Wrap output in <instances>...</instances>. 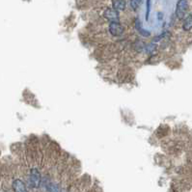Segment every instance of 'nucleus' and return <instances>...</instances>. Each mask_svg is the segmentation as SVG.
Returning a JSON list of instances; mask_svg holds the SVG:
<instances>
[{"label": "nucleus", "mask_w": 192, "mask_h": 192, "mask_svg": "<svg viewBox=\"0 0 192 192\" xmlns=\"http://www.w3.org/2000/svg\"><path fill=\"white\" fill-rule=\"evenodd\" d=\"M41 183H42V176L40 171L37 168H32L30 170V175H29L30 186L33 188H38L41 185Z\"/></svg>", "instance_id": "obj_1"}, {"label": "nucleus", "mask_w": 192, "mask_h": 192, "mask_svg": "<svg viewBox=\"0 0 192 192\" xmlns=\"http://www.w3.org/2000/svg\"><path fill=\"white\" fill-rule=\"evenodd\" d=\"M187 9H188L187 0H179L177 3V8H176V15L178 19H183L186 14Z\"/></svg>", "instance_id": "obj_2"}, {"label": "nucleus", "mask_w": 192, "mask_h": 192, "mask_svg": "<svg viewBox=\"0 0 192 192\" xmlns=\"http://www.w3.org/2000/svg\"><path fill=\"white\" fill-rule=\"evenodd\" d=\"M108 29H109V33L114 37L123 35V33L125 31V28L118 21H110Z\"/></svg>", "instance_id": "obj_3"}, {"label": "nucleus", "mask_w": 192, "mask_h": 192, "mask_svg": "<svg viewBox=\"0 0 192 192\" xmlns=\"http://www.w3.org/2000/svg\"><path fill=\"white\" fill-rule=\"evenodd\" d=\"M104 16L106 19L110 20V21H118L119 20V14L118 11L113 10V9H106L104 13Z\"/></svg>", "instance_id": "obj_4"}, {"label": "nucleus", "mask_w": 192, "mask_h": 192, "mask_svg": "<svg viewBox=\"0 0 192 192\" xmlns=\"http://www.w3.org/2000/svg\"><path fill=\"white\" fill-rule=\"evenodd\" d=\"M13 189H14L15 192H28L26 185L24 184L22 181L19 180V179L13 182Z\"/></svg>", "instance_id": "obj_5"}, {"label": "nucleus", "mask_w": 192, "mask_h": 192, "mask_svg": "<svg viewBox=\"0 0 192 192\" xmlns=\"http://www.w3.org/2000/svg\"><path fill=\"white\" fill-rule=\"evenodd\" d=\"M183 29L184 31H189L192 29V15H189L185 18L183 23Z\"/></svg>", "instance_id": "obj_6"}, {"label": "nucleus", "mask_w": 192, "mask_h": 192, "mask_svg": "<svg viewBox=\"0 0 192 192\" xmlns=\"http://www.w3.org/2000/svg\"><path fill=\"white\" fill-rule=\"evenodd\" d=\"M125 0H114L113 7L116 11H124L125 9Z\"/></svg>", "instance_id": "obj_7"}, {"label": "nucleus", "mask_w": 192, "mask_h": 192, "mask_svg": "<svg viewBox=\"0 0 192 192\" xmlns=\"http://www.w3.org/2000/svg\"><path fill=\"white\" fill-rule=\"evenodd\" d=\"M45 186H46V190L48 192H61V188L57 184L49 182L45 184Z\"/></svg>", "instance_id": "obj_8"}, {"label": "nucleus", "mask_w": 192, "mask_h": 192, "mask_svg": "<svg viewBox=\"0 0 192 192\" xmlns=\"http://www.w3.org/2000/svg\"><path fill=\"white\" fill-rule=\"evenodd\" d=\"M156 48H157V45L153 43H151L144 46V50L146 51V53H149V54L153 52V51H156Z\"/></svg>", "instance_id": "obj_9"}, {"label": "nucleus", "mask_w": 192, "mask_h": 192, "mask_svg": "<svg viewBox=\"0 0 192 192\" xmlns=\"http://www.w3.org/2000/svg\"><path fill=\"white\" fill-rule=\"evenodd\" d=\"M150 11H151V0H147V13H146V19H149L150 16Z\"/></svg>", "instance_id": "obj_10"}, {"label": "nucleus", "mask_w": 192, "mask_h": 192, "mask_svg": "<svg viewBox=\"0 0 192 192\" xmlns=\"http://www.w3.org/2000/svg\"><path fill=\"white\" fill-rule=\"evenodd\" d=\"M139 33L141 34V36H144V37H149V36L151 35L150 31L145 30V29H143V28H141V29L139 30Z\"/></svg>", "instance_id": "obj_11"}, {"label": "nucleus", "mask_w": 192, "mask_h": 192, "mask_svg": "<svg viewBox=\"0 0 192 192\" xmlns=\"http://www.w3.org/2000/svg\"><path fill=\"white\" fill-rule=\"evenodd\" d=\"M139 2H137L136 0H131V8L133 9V10H136L137 8H138V6H139Z\"/></svg>", "instance_id": "obj_12"}, {"label": "nucleus", "mask_w": 192, "mask_h": 192, "mask_svg": "<svg viewBox=\"0 0 192 192\" xmlns=\"http://www.w3.org/2000/svg\"><path fill=\"white\" fill-rule=\"evenodd\" d=\"M157 17H158V19L160 20V19L163 18V14H162V13H158V14H157Z\"/></svg>", "instance_id": "obj_13"}, {"label": "nucleus", "mask_w": 192, "mask_h": 192, "mask_svg": "<svg viewBox=\"0 0 192 192\" xmlns=\"http://www.w3.org/2000/svg\"><path fill=\"white\" fill-rule=\"evenodd\" d=\"M136 1H137V2H139V3H141L142 0H136Z\"/></svg>", "instance_id": "obj_14"}]
</instances>
